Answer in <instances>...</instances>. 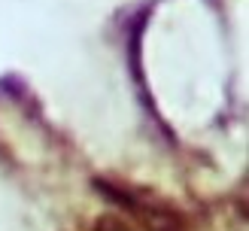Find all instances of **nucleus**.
Listing matches in <instances>:
<instances>
[{"mask_svg": "<svg viewBox=\"0 0 249 231\" xmlns=\"http://www.w3.org/2000/svg\"><path fill=\"white\" fill-rule=\"evenodd\" d=\"M116 198H119V204H124L146 225V231H185L179 213L164 207V204L149 201L143 195H131V192H116Z\"/></svg>", "mask_w": 249, "mask_h": 231, "instance_id": "f257e3e1", "label": "nucleus"}]
</instances>
